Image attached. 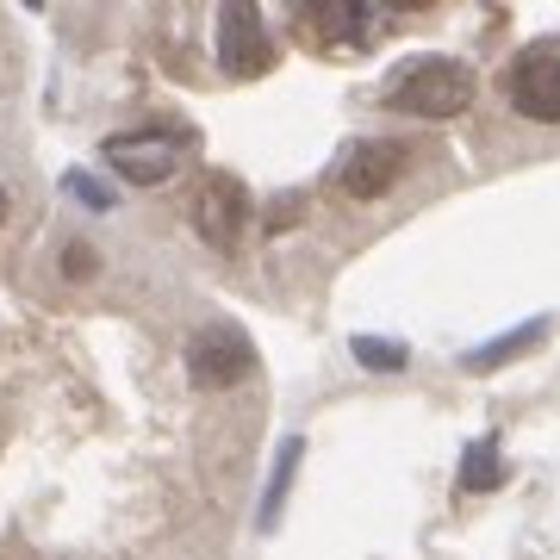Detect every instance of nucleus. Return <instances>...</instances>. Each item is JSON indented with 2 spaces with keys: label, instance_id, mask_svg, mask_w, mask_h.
Instances as JSON below:
<instances>
[{
  "label": "nucleus",
  "instance_id": "10",
  "mask_svg": "<svg viewBox=\"0 0 560 560\" xmlns=\"http://www.w3.org/2000/svg\"><path fill=\"white\" fill-rule=\"evenodd\" d=\"M374 25H381V20H374V13H368V7H342V0H337V7H318V13H312V20H305V32H318V38H374Z\"/></svg>",
  "mask_w": 560,
  "mask_h": 560
},
{
  "label": "nucleus",
  "instance_id": "8",
  "mask_svg": "<svg viewBox=\"0 0 560 560\" xmlns=\"http://www.w3.org/2000/svg\"><path fill=\"white\" fill-rule=\"evenodd\" d=\"M536 342H548V318H529V324H517V330H504V337L480 342V349H467V355H460V368H474V374H492V368H504L511 355L536 349Z\"/></svg>",
  "mask_w": 560,
  "mask_h": 560
},
{
  "label": "nucleus",
  "instance_id": "7",
  "mask_svg": "<svg viewBox=\"0 0 560 560\" xmlns=\"http://www.w3.org/2000/svg\"><path fill=\"white\" fill-rule=\"evenodd\" d=\"M243 219H249V206H243V187L237 180H206V194L194 200V224H200L206 243H219V249H231V243L243 237Z\"/></svg>",
  "mask_w": 560,
  "mask_h": 560
},
{
  "label": "nucleus",
  "instance_id": "12",
  "mask_svg": "<svg viewBox=\"0 0 560 560\" xmlns=\"http://www.w3.org/2000/svg\"><path fill=\"white\" fill-rule=\"evenodd\" d=\"M349 355H355L361 368H374V374H399L405 361H411V349L393 342V337H355L349 342Z\"/></svg>",
  "mask_w": 560,
  "mask_h": 560
},
{
  "label": "nucleus",
  "instance_id": "3",
  "mask_svg": "<svg viewBox=\"0 0 560 560\" xmlns=\"http://www.w3.org/2000/svg\"><path fill=\"white\" fill-rule=\"evenodd\" d=\"M249 368H256V349H249V337H243L237 324H206L187 342V374L206 393H224V386L249 381Z\"/></svg>",
  "mask_w": 560,
  "mask_h": 560
},
{
  "label": "nucleus",
  "instance_id": "11",
  "mask_svg": "<svg viewBox=\"0 0 560 560\" xmlns=\"http://www.w3.org/2000/svg\"><path fill=\"white\" fill-rule=\"evenodd\" d=\"M300 455H305L300 436L280 442L275 474H268V492H261V529H275V523H280V504H287V486H293V474H300Z\"/></svg>",
  "mask_w": 560,
  "mask_h": 560
},
{
  "label": "nucleus",
  "instance_id": "1",
  "mask_svg": "<svg viewBox=\"0 0 560 560\" xmlns=\"http://www.w3.org/2000/svg\"><path fill=\"white\" fill-rule=\"evenodd\" d=\"M474 94H480V81H474V69H467V62L423 57L418 69H405V75L393 81L386 106L418 113V119H455V113H467V106H474Z\"/></svg>",
  "mask_w": 560,
  "mask_h": 560
},
{
  "label": "nucleus",
  "instance_id": "6",
  "mask_svg": "<svg viewBox=\"0 0 560 560\" xmlns=\"http://www.w3.org/2000/svg\"><path fill=\"white\" fill-rule=\"evenodd\" d=\"M405 175V150L393 138H368L349 150V162H342V194L349 200H381L386 187Z\"/></svg>",
  "mask_w": 560,
  "mask_h": 560
},
{
  "label": "nucleus",
  "instance_id": "15",
  "mask_svg": "<svg viewBox=\"0 0 560 560\" xmlns=\"http://www.w3.org/2000/svg\"><path fill=\"white\" fill-rule=\"evenodd\" d=\"M0 219H7V194H0Z\"/></svg>",
  "mask_w": 560,
  "mask_h": 560
},
{
  "label": "nucleus",
  "instance_id": "4",
  "mask_svg": "<svg viewBox=\"0 0 560 560\" xmlns=\"http://www.w3.org/2000/svg\"><path fill=\"white\" fill-rule=\"evenodd\" d=\"M113 168H119L131 187H156L180 168V138L175 131H119V138H106L101 150Z\"/></svg>",
  "mask_w": 560,
  "mask_h": 560
},
{
  "label": "nucleus",
  "instance_id": "13",
  "mask_svg": "<svg viewBox=\"0 0 560 560\" xmlns=\"http://www.w3.org/2000/svg\"><path fill=\"white\" fill-rule=\"evenodd\" d=\"M62 187H69V194H75V200L88 206V212H113V194H106V187H101L94 175H81V168H69V175H62Z\"/></svg>",
  "mask_w": 560,
  "mask_h": 560
},
{
  "label": "nucleus",
  "instance_id": "9",
  "mask_svg": "<svg viewBox=\"0 0 560 560\" xmlns=\"http://www.w3.org/2000/svg\"><path fill=\"white\" fill-rule=\"evenodd\" d=\"M499 486H504V455L492 436H480L460 455V492H499Z\"/></svg>",
  "mask_w": 560,
  "mask_h": 560
},
{
  "label": "nucleus",
  "instance_id": "2",
  "mask_svg": "<svg viewBox=\"0 0 560 560\" xmlns=\"http://www.w3.org/2000/svg\"><path fill=\"white\" fill-rule=\"evenodd\" d=\"M504 101L517 106L523 119H541V125L560 119V38H536L504 69Z\"/></svg>",
  "mask_w": 560,
  "mask_h": 560
},
{
  "label": "nucleus",
  "instance_id": "5",
  "mask_svg": "<svg viewBox=\"0 0 560 560\" xmlns=\"http://www.w3.org/2000/svg\"><path fill=\"white\" fill-rule=\"evenodd\" d=\"M219 57H224V75L237 81L275 69V38H268L256 7H224L219 13Z\"/></svg>",
  "mask_w": 560,
  "mask_h": 560
},
{
  "label": "nucleus",
  "instance_id": "14",
  "mask_svg": "<svg viewBox=\"0 0 560 560\" xmlns=\"http://www.w3.org/2000/svg\"><path fill=\"white\" fill-rule=\"evenodd\" d=\"M94 268H101V261H94V243H62V275L69 280H88Z\"/></svg>",
  "mask_w": 560,
  "mask_h": 560
}]
</instances>
